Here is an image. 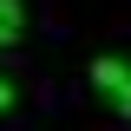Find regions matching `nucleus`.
<instances>
[{
  "mask_svg": "<svg viewBox=\"0 0 131 131\" xmlns=\"http://www.w3.org/2000/svg\"><path fill=\"white\" fill-rule=\"evenodd\" d=\"M7 105H13V85H7V79H0V112H7Z\"/></svg>",
  "mask_w": 131,
  "mask_h": 131,
  "instance_id": "obj_3",
  "label": "nucleus"
},
{
  "mask_svg": "<svg viewBox=\"0 0 131 131\" xmlns=\"http://www.w3.org/2000/svg\"><path fill=\"white\" fill-rule=\"evenodd\" d=\"M20 26H26V13H20V0H0V46H13Z\"/></svg>",
  "mask_w": 131,
  "mask_h": 131,
  "instance_id": "obj_2",
  "label": "nucleus"
},
{
  "mask_svg": "<svg viewBox=\"0 0 131 131\" xmlns=\"http://www.w3.org/2000/svg\"><path fill=\"white\" fill-rule=\"evenodd\" d=\"M92 85L112 98V112L131 118V66H125V59H92Z\"/></svg>",
  "mask_w": 131,
  "mask_h": 131,
  "instance_id": "obj_1",
  "label": "nucleus"
}]
</instances>
